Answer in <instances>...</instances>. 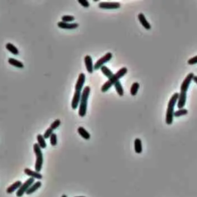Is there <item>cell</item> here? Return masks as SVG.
<instances>
[{
    "instance_id": "obj_1",
    "label": "cell",
    "mask_w": 197,
    "mask_h": 197,
    "mask_svg": "<svg viewBox=\"0 0 197 197\" xmlns=\"http://www.w3.org/2000/svg\"><path fill=\"white\" fill-rule=\"evenodd\" d=\"M127 71H128L127 68L123 67V68H120L116 73L113 74V75H112L110 78H109V79H108V80H107L106 82L102 85V88H101L102 92H105L106 91L109 90L112 85H115L117 82H119V79L127 73Z\"/></svg>"
},
{
    "instance_id": "obj_2",
    "label": "cell",
    "mask_w": 197,
    "mask_h": 197,
    "mask_svg": "<svg viewBox=\"0 0 197 197\" xmlns=\"http://www.w3.org/2000/svg\"><path fill=\"white\" fill-rule=\"evenodd\" d=\"M179 94L178 92H175L171 96L170 99L168 103V107H167L166 115H165V122L168 125H170L172 123L174 116V106L176 103L178 98H179Z\"/></svg>"
},
{
    "instance_id": "obj_3",
    "label": "cell",
    "mask_w": 197,
    "mask_h": 197,
    "mask_svg": "<svg viewBox=\"0 0 197 197\" xmlns=\"http://www.w3.org/2000/svg\"><path fill=\"white\" fill-rule=\"evenodd\" d=\"M89 93H90V87L85 86L83 88V92L81 95L80 104H79V109H78V115L81 117H84L86 114L87 102H88Z\"/></svg>"
},
{
    "instance_id": "obj_4",
    "label": "cell",
    "mask_w": 197,
    "mask_h": 197,
    "mask_svg": "<svg viewBox=\"0 0 197 197\" xmlns=\"http://www.w3.org/2000/svg\"><path fill=\"white\" fill-rule=\"evenodd\" d=\"M33 150L36 157V161L35 164V169L36 172H39L42 169V162H43V156H42V152L41 150L40 146L38 143H35L33 145Z\"/></svg>"
},
{
    "instance_id": "obj_5",
    "label": "cell",
    "mask_w": 197,
    "mask_h": 197,
    "mask_svg": "<svg viewBox=\"0 0 197 197\" xmlns=\"http://www.w3.org/2000/svg\"><path fill=\"white\" fill-rule=\"evenodd\" d=\"M34 178H29L28 179V180L25 181L23 184H22V185L20 186V188L18 189V191L16 192V196L17 197H22L23 195V194L25 192H26V191L28 190V189L32 184L34 183Z\"/></svg>"
},
{
    "instance_id": "obj_6",
    "label": "cell",
    "mask_w": 197,
    "mask_h": 197,
    "mask_svg": "<svg viewBox=\"0 0 197 197\" xmlns=\"http://www.w3.org/2000/svg\"><path fill=\"white\" fill-rule=\"evenodd\" d=\"M112 54L111 53V52H107V53H105L102 58H99V59L95 62V64L94 65V69L97 70L98 68H100L102 65H104V64L109 62L111 58H112Z\"/></svg>"
},
{
    "instance_id": "obj_7",
    "label": "cell",
    "mask_w": 197,
    "mask_h": 197,
    "mask_svg": "<svg viewBox=\"0 0 197 197\" xmlns=\"http://www.w3.org/2000/svg\"><path fill=\"white\" fill-rule=\"evenodd\" d=\"M120 3L118 2H100L98 3V7L105 9H115L120 8Z\"/></svg>"
},
{
    "instance_id": "obj_8",
    "label": "cell",
    "mask_w": 197,
    "mask_h": 197,
    "mask_svg": "<svg viewBox=\"0 0 197 197\" xmlns=\"http://www.w3.org/2000/svg\"><path fill=\"white\" fill-rule=\"evenodd\" d=\"M194 77V74L193 73H189L187 75V76L185 77V79L182 82V85H181L180 87V92H186L187 90H188V88H189V84H190L191 81L193 79Z\"/></svg>"
},
{
    "instance_id": "obj_9",
    "label": "cell",
    "mask_w": 197,
    "mask_h": 197,
    "mask_svg": "<svg viewBox=\"0 0 197 197\" xmlns=\"http://www.w3.org/2000/svg\"><path fill=\"white\" fill-rule=\"evenodd\" d=\"M85 82V75L84 73H80L78 77L77 82L75 85V90L77 92H81L83 88L84 83Z\"/></svg>"
},
{
    "instance_id": "obj_10",
    "label": "cell",
    "mask_w": 197,
    "mask_h": 197,
    "mask_svg": "<svg viewBox=\"0 0 197 197\" xmlns=\"http://www.w3.org/2000/svg\"><path fill=\"white\" fill-rule=\"evenodd\" d=\"M84 61H85V65L86 67L87 72L88 73H92L94 70V65L92 63V58L90 55H85L84 58Z\"/></svg>"
},
{
    "instance_id": "obj_11",
    "label": "cell",
    "mask_w": 197,
    "mask_h": 197,
    "mask_svg": "<svg viewBox=\"0 0 197 197\" xmlns=\"http://www.w3.org/2000/svg\"><path fill=\"white\" fill-rule=\"evenodd\" d=\"M81 95H82V92H77V91H75V93H74L73 98H72V104H71V105H72V108L73 109H76L78 103H80Z\"/></svg>"
},
{
    "instance_id": "obj_12",
    "label": "cell",
    "mask_w": 197,
    "mask_h": 197,
    "mask_svg": "<svg viewBox=\"0 0 197 197\" xmlns=\"http://www.w3.org/2000/svg\"><path fill=\"white\" fill-rule=\"evenodd\" d=\"M58 26L61 28H65V29H74L78 26V23H68V22H64L62 21L58 22Z\"/></svg>"
},
{
    "instance_id": "obj_13",
    "label": "cell",
    "mask_w": 197,
    "mask_h": 197,
    "mask_svg": "<svg viewBox=\"0 0 197 197\" xmlns=\"http://www.w3.org/2000/svg\"><path fill=\"white\" fill-rule=\"evenodd\" d=\"M185 102H186V92H180L179 95V98H178V104L177 106L180 109H183V107L185 106Z\"/></svg>"
},
{
    "instance_id": "obj_14",
    "label": "cell",
    "mask_w": 197,
    "mask_h": 197,
    "mask_svg": "<svg viewBox=\"0 0 197 197\" xmlns=\"http://www.w3.org/2000/svg\"><path fill=\"white\" fill-rule=\"evenodd\" d=\"M24 172H25V175L30 176L31 178H34V179H41L42 178V175L39 172H36V171H32L29 169H27V168L24 169Z\"/></svg>"
},
{
    "instance_id": "obj_15",
    "label": "cell",
    "mask_w": 197,
    "mask_h": 197,
    "mask_svg": "<svg viewBox=\"0 0 197 197\" xmlns=\"http://www.w3.org/2000/svg\"><path fill=\"white\" fill-rule=\"evenodd\" d=\"M138 18H139L140 23L142 24V26H143L145 29H150L151 28L150 24H149V22L147 21L146 18H145V15H144L143 13H142V12L139 13V15H138Z\"/></svg>"
},
{
    "instance_id": "obj_16",
    "label": "cell",
    "mask_w": 197,
    "mask_h": 197,
    "mask_svg": "<svg viewBox=\"0 0 197 197\" xmlns=\"http://www.w3.org/2000/svg\"><path fill=\"white\" fill-rule=\"evenodd\" d=\"M22 182H21V181H19V180L16 181V182H14V183L12 184V185H11L10 186L7 188L6 192L8 194L12 193V192H15V191L16 190V189H19L21 185H22Z\"/></svg>"
},
{
    "instance_id": "obj_17",
    "label": "cell",
    "mask_w": 197,
    "mask_h": 197,
    "mask_svg": "<svg viewBox=\"0 0 197 197\" xmlns=\"http://www.w3.org/2000/svg\"><path fill=\"white\" fill-rule=\"evenodd\" d=\"M41 185H42V183H41L40 181H38V182H34V183L32 184V185H31L29 188H28V190L26 191V192H25V193H26L27 195H31V194L33 193L34 192H35V191H36L38 188H40Z\"/></svg>"
},
{
    "instance_id": "obj_18",
    "label": "cell",
    "mask_w": 197,
    "mask_h": 197,
    "mask_svg": "<svg viewBox=\"0 0 197 197\" xmlns=\"http://www.w3.org/2000/svg\"><path fill=\"white\" fill-rule=\"evenodd\" d=\"M78 134H79V135H80L82 138H83V139H86V140H88V139H90V137H91L90 134L88 133V132L86 131V129H84L83 127H82V126L78 127Z\"/></svg>"
},
{
    "instance_id": "obj_19",
    "label": "cell",
    "mask_w": 197,
    "mask_h": 197,
    "mask_svg": "<svg viewBox=\"0 0 197 197\" xmlns=\"http://www.w3.org/2000/svg\"><path fill=\"white\" fill-rule=\"evenodd\" d=\"M134 147H135V151L136 153H141L142 151V141L140 139L137 138L134 141Z\"/></svg>"
},
{
    "instance_id": "obj_20",
    "label": "cell",
    "mask_w": 197,
    "mask_h": 197,
    "mask_svg": "<svg viewBox=\"0 0 197 197\" xmlns=\"http://www.w3.org/2000/svg\"><path fill=\"white\" fill-rule=\"evenodd\" d=\"M8 63L10 64V65H13V66L18 67V68H24V64L22 63V62H20V61L15 59V58H8Z\"/></svg>"
},
{
    "instance_id": "obj_21",
    "label": "cell",
    "mask_w": 197,
    "mask_h": 197,
    "mask_svg": "<svg viewBox=\"0 0 197 197\" xmlns=\"http://www.w3.org/2000/svg\"><path fill=\"white\" fill-rule=\"evenodd\" d=\"M5 48H6V49H8L11 53L13 54V55H18V49L13 45V44L9 43V42H8V43H6V45H5Z\"/></svg>"
},
{
    "instance_id": "obj_22",
    "label": "cell",
    "mask_w": 197,
    "mask_h": 197,
    "mask_svg": "<svg viewBox=\"0 0 197 197\" xmlns=\"http://www.w3.org/2000/svg\"><path fill=\"white\" fill-rule=\"evenodd\" d=\"M45 138H44L43 135H41V134H38L37 135V141L38 142L37 143L38 144V145L40 146L41 149H44V148H46V142L45 141Z\"/></svg>"
},
{
    "instance_id": "obj_23",
    "label": "cell",
    "mask_w": 197,
    "mask_h": 197,
    "mask_svg": "<svg viewBox=\"0 0 197 197\" xmlns=\"http://www.w3.org/2000/svg\"><path fill=\"white\" fill-rule=\"evenodd\" d=\"M100 69L101 71H102V73L104 74V75L106 76L108 78H110L113 75V72H112V71L108 68V67L105 66V65H102V66L100 68Z\"/></svg>"
},
{
    "instance_id": "obj_24",
    "label": "cell",
    "mask_w": 197,
    "mask_h": 197,
    "mask_svg": "<svg viewBox=\"0 0 197 197\" xmlns=\"http://www.w3.org/2000/svg\"><path fill=\"white\" fill-rule=\"evenodd\" d=\"M114 85H115V90H116L118 95H120V96H122L124 94V90H123V88H122L121 82L119 81V82H117Z\"/></svg>"
},
{
    "instance_id": "obj_25",
    "label": "cell",
    "mask_w": 197,
    "mask_h": 197,
    "mask_svg": "<svg viewBox=\"0 0 197 197\" xmlns=\"http://www.w3.org/2000/svg\"><path fill=\"white\" fill-rule=\"evenodd\" d=\"M139 82H134V83H132V86H131V88H130V93L132 95H135L137 94V92H138V90H139Z\"/></svg>"
},
{
    "instance_id": "obj_26",
    "label": "cell",
    "mask_w": 197,
    "mask_h": 197,
    "mask_svg": "<svg viewBox=\"0 0 197 197\" xmlns=\"http://www.w3.org/2000/svg\"><path fill=\"white\" fill-rule=\"evenodd\" d=\"M187 113H188V110H187V109H179L178 111H175V112H174V116L179 117V116H181V115H186Z\"/></svg>"
},
{
    "instance_id": "obj_27",
    "label": "cell",
    "mask_w": 197,
    "mask_h": 197,
    "mask_svg": "<svg viewBox=\"0 0 197 197\" xmlns=\"http://www.w3.org/2000/svg\"><path fill=\"white\" fill-rule=\"evenodd\" d=\"M75 20V17L72 16V15H63L62 17V21L64 22H72V21Z\"/></svg>"
},
{
    "instance_id": "obj_28",
    "label": "cell",
    "mask_w": 197,
    "mask_h": 197,
    "mask_svg": "<svg viewBox=\"0 0 197 197\" xmlns=\"http://www.w3.org/2000/svg\"><path fill=\"white\" fill-rule=\"evenodd\" d=\"M50 144L52 146H55L57 144V135L55 133H52L50 136Z\"/></svg>"
},
{
    "instance_id": "obj_29",
    "label": "cell",
    "mask_w": 197,
    "mask_h": 197,
    "mask_svg": "<svg viewBox=\"0 0 197 197\" xmlns=\"http://www.w3.org/2000/svg\"><path fill=\"white\" fill-rule=\"evenodd\" d=\"M60 124H61V121L59 120V119H55V120L50 125V128L52 129V130H54V129H57V128L60 125Z\"/></svg>"
},
{
    "instance_id": "obj_30",
    "label": "cell",
    "mask_w": 197,
    "mask_h": 197,
    "mask_svg": "<svg viewBox=\"0 0 197 197\" xmlns=\"http://www.w3.org/2000/svg\"><path fill=\"white\" fill-rule=\"evenodd\" d=\"M52 133H53V130H52L50 127H49V128H48V129L45 130V133H44L43 135L44 138H45V139H48V138H50L51 135H52Z\"/></svg>"
},
{
    "instance_id": "obj_31",
    "label": "cell",
    "mask_w": 197,
    "mask_h": 197,
    "mask_svg": "<svg viewBox=\"0 0 197 197\" xmlns=\"http://www.w3.org/2000/svg\"><path fill=\"white\" fill-rule=\"evenodd\" d=\"M78 2H79L82 6L85 7V8L89 7V2H88L87 0H78Z\"/></svg>"
},
{
    "instance_id": "obj_32",
    "label": "cell",
    "mask_w": 197,
    "mask_h": 197,
    "mask_svg": "<svg viewBox=\"0 0 197 197\" xmlns=\"http://www.w3.org/2000/svg\"><path fill=\"white\" fill-rule=\"evenodd\" d=\"M195 63H197V55L189 58V60H188V64H189V65H193V64Z\"/></svg>"
},
{
    "instance_id": "obj_33",
    "label": "cell",
    "mask_w": 197,
    "mask_h": 197,
    "mask_svg": "<svg viewBox=\"0 0 197 197\" xmlns=\"http://www.w3.org/2000/svg\"><path fill=\"white\" fill-rule=\"evenodd\" d=\"M192 80L194 81V82H195V83L197 84V76L196 75H194V77H193V79H192Z\"/></svg>"
},
{
    "instance_id": "obj_34",
    "label": "cell",
    "mask_w": 197,
    "mask_h": 197,
    "mask_svg": "<svg viewBox=\"0 0 197 197\" xmlns=\"http://www.w3.org/2000/svg\"><path fill=\"white\" fill-rule=\"evenodd\" d=\"M62 197H67V195H62Z\"/></svg>"
},
{
    "instance_id": "obj_35",
    "label": "cell",
    "mask_w": 197,
    "mask_h": 197,
    "mask_svg": "<svg viewBox=\"0 0 197 197\" xmlns=\"http://www.w3.org/2000/svg\"><path fill=\"white\" fill-rule=\"evenodd\" d=\"M75 197H85V196H75Z\"/></svg>"
}]
</instances>
